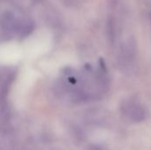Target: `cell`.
I'll list each match as a JSON object with an SVG mask.
<instances>
[{
  "mask_svg": "<svg viewBox=\"0 0 151 150\" xmlns=\"http://www.w3.org/2000/svg\"><path fill=\"white\" fill-rule=\"evenodd\" d=\"M50 38L49 35L43 34L33 36L27 41L24 49H22L23 55L28 59L35 58L46 53L50 48Z\"/></svg>",
  "mask_w": 151,
  "mask_h": 150,
  "instance_id": "1",
  "label": "cell"
},
{
  "mask_svg": "<svg viewBox=\"0 0 151 150\" xmlns=\"http://www.w3.org/2000/svg\"><path fill=\"white\" fill-rule=\"evenodd\" d=\"M36 79L37 73L35 70L31 68H27L23 70L15 85V93L17 94L16 97H18L19 99H22L33 87Z\"/></svg>",
  "mask_w": 151,
  "mask_h": 150,
  "instance_id": "2",
  "label": "cell"
},
{
  "mask_svg": "<svg viewBox=\"0 0 151 150\" xmlns=\"http://www.w3.org/2000/svg\"><path fill=\"white\" fill-rule=\"evenodd\" d=\"M22 56V48L15 43H5L0 45V65H15L21 59Z\"/></svg>",
  "mask_w": 151,
  "mask_h": 150,
  "instance_id": "3",
  "label": "cell"
}]
</instances>
